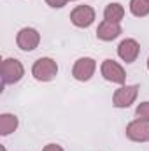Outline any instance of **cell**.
Returning a JSON list of instances; mask_svg holds the SVG:
<instances>
[{"label":"cell","mask_w":149,"mask_h":151,"mask_svg":"<svg viewBox=\"0 0 149 151\" xmlns=\"http://www.w3.org/2000/svg\"><path fill=\"white\" fill-rule=\"evenodd\" d=\"M16 42H18L19 49H23V51H32V49H35L39 46L40 35H39V32L35 28H23V30H19V34H18V37H16Z\"/></svg>","instance_id":"ba28073f"},{"label":"cell","mask_w":149,"mask_h":151,"mask_svg":"<svg viewBox=\"0 0 149 151\" xmlns=\"http://www.w3.org/2000/svg\"><path fill=\"white\" fill-rule=\"evenodd\" d=\"M70 21L77 28H88L95 21V11L90 5H77L70 12Z\"/></svg>","instance_id":"277c9868"},{"label":"cell","mask_w":149,"mask_h":151,"mask_svg":"<svg viewBox=\"0 0 149 151\" xmlns=\"http://www.w3.org/2000/svg\"><path fill=\"white\" fill-rule=\"evenodd\" d=\"M95 69H97V63L93 58H79L75 62L74 69H72V76H74L77 81H90L91 76L95 74Z\"/></svg>","instance_id":"8992f818"},{"label":"cell","mask_w":149,"mask_h":151,"mask_svg":"<svg viewBox=\"0 0 149 151\" xmlns=\"http://www.w3.org/2000/svg\"><path fill=\"white\" fill-rule=\"evenodd\" d=\"M47 2V5H51V7H54V9H60V7H63L69 0H46Z\"/></svg>","instance_id":"9a60e30c"},{"label":"cell","mask_w":149,"mask_h":151,"mask_svg":"<svg viewBox=\"0 0 149 151\" xmlns=\"http://www.w3.org/2000/svg\"><path fill=\"white\" fill-rule=\"evenodd\" d=\"M126 137L135 142H148L149 141V121L135 119L126 127Z\"/></svg>","instance_id":"5b68a950"},{"label":"cell","mask_w":149,"mask_h":151,"mask_svg":"<svg viewBox=\"0 0 149 151\" xmlns=\"http://www.w3.org/2000/svg\"><path fill=\"white\" fill-rule=\"evenodd\" d=\"M0 74H2V83L4 84H14L18 83L23 74H25V69L21 65L19 60L16 58H7L2 62V67H0Z\"/></svg>","instance_id":"6da1fadb"},{"label":"cell","mask_w":149,"mask_h":151,"mask_svg":"<svg viewBox=\"0 0 149 151\" xmlns=\"http://www.w3.org/2000/svg\"><path fill=\"white\" fill-rule=\"evenodd\" d=\"M102 76L111 81V83H116V84H123L125 79H126V74H125V69L114 62V60H105L102 63Z\"/></svg>","instance_id":"52a82bcc"},{"label":"cell","mask_w":149,"mask_h":151,"mask_svg":"<svg viewBox=\"0 0 149 151\" xmlns=\"http://www.w3.org/2000/svg\"><path fill=\"white\" fill-rule=\"evenodd\" d=\"M130 11L137 18H144L149 14V0H130Z\"/></svg>","instance_id":"4fadbf2b"},{"label":"cell","mask_w":149,"mask_h":151,"mask_svg":"<svg viewBox=\"0 0 149 151\" xmlns=\"http://www.w3.org/2000/svg\"><path fill=\"white\" fill-rule=\"evenodd\" d=\"M135 114L139 119H144V121H149V102H142L137 106L135 109Z\"/></svg>","instance_id":"5bb4252c"},{"label":"cell","mask_w":149,"mask_h":151,"mask_svg":"<svg viewBox=\"0 0 149 151\" xmlns=\"http://www.w3.org/2000/svg\"><path fill=\"white\" fill-rule=\"evenodd\" d=\"M18 128V118L14 114H2L0 116V134L9 135Z\"/></svg>","instance_id":"7c38bea8"},{"label":"cell","mask_w":149,"mask_h":151,"mask_svg":"<svg viewBox=\"0 0 149 151\" xmlns=\"http://www.w3.org/2000/svg\"><path fill=\"white\" fill-rule=\"evenodd\" d=\"M123 16H125V9H123L121 4H116V2L109 4L104 11V18L107 21H112V23H119L123 19Z\"/></svg>","instance_id":"8fae6325"},{"label":"cell","mask_w":149,"mask_h":151,"mask_svg":"<svg viewBox=\"0 0 149 151\" xmlns=\"http://www.w3.org/2000/svg\"><path fill=\"white\" fill-rule=\"evenodd\" d=\"M139 53H140V46H139V42H137L135 39H125V40L117 46V55H119V58H121L123 62H126V63L135 62L137 56H139Z\"/></svg>","instance_id":"9c48e42d"},{"label":"cell","mask_w":149,"mask_h":151,"mask_svg":"<svg viewBox=\"0 0 149 151\" xmlns=\"http://www.w3.org/2000/svg\"><path fill=\"white\" fill-rule=\"evenodd\" d=\"M119 35H121V25L119 23H112V21L104 19L98 25V28H97V37L100 39V40H105V42L114 40Z\"/></svg>","instance_id":"30bf717a"},{"label":"cell","mask_w":149,"mask_h":151,"mask_svg":"<svg viewBox=\"0 0 149 151\" xmlns=\"http://www.w3.org/2000/svg\"><path fill=\"white\" fill-rule=\"evenodd\" d=\"M42 151H63V148L58 146V144H47V146H44Z\"/></svg>","instance_id":"2e32d148"},{"label":"cell","mask_w":149,"mask_h":151,"mask_svg":"<svg viewBox=\"0 0 149 151\" xmlns=\"http://www.w3.org/2000/svg\"><path fill=\"white\" fill-rule=\"evenodd\" d=\"M148 69H149V58H148Z\"/></svg>","instance_id":"e0dca14e"},{"label":"cell","mask_w":149,"mask_h":151,"mask_svg":"<svg viewBox=\"0 0 149 151\" xmlns=\"http://www.w3.org/2000/svg\"><path fill=\"white\" fill-rule=\"evenodd\" d=\"M58 72V65L51 58H39L32 67V74L37 81H53Z\"/></svg>","instance_id":"7a4b0ae2"},{"label":"cell","mask_w":149,"mask_h":151,"mask_svg":"<svg viewBox=\"0 0 149 151\" xmlns=\"http://www.w3.org/2000/svg\"><path fill=\"white\" fill-rule=\"evenodd\" d=\"M137 93H139V86L137 84H126V86H121L119 90H116L114 97H112V104L119 109L123 107H130L135 99H137Z\"/></svg>","instance_id":"3957f363"}]
</instances>
